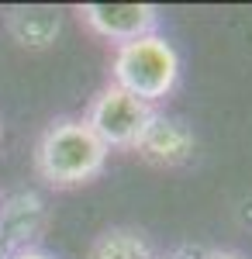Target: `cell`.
Listing matches in <instances>:
<instances>
[{"mask_svg":"<svg viewBox=\"0 0 252 259\" xmlns=\"http://www.w3.org/2000/svg\"><path fill=\"white\" fill-rule=\"evenodd\" d=\"M11 259H52V256H45V252H38V249H21V252H14Z\"/></svg>","mask_w":252,"mask_h":259,"instance_id":"8","label":"cell"},{"mask_svg":"<svg viewBox=\"0 0 252 259\" xmlns=\"http://www.w3.org/2000/svg\"><path fill=\"white\" fill-rule=\"evenodd\" d=\"M152 107L149 104H142L138 97L132 94H124L121 87H104L94 104H90V111H87V124H90V132L97 135L104 145H107V152L111 149H135L138 135L145 132V124L152 121Z\"/></svg>","mask_w":252,"mask_h":259,"instance_id":"3","label":"cell"},{"mask_svg":"<svg viewBox=\"0 0 252 259\" xmlns=\"http://www.w3.org/2000/svg\"><path fill=\"white\" fill-rule=\"evenodd\" d=\"M194 149H197L194 132L183 121L162 118V114H152V121L145 124V132L135 142V152L152 166H183L194 156Z\"/></svg>","mask_w":252,"mask_h":259,"instance_id":"5","label":"cell"},{"mask_svg":"<svg viewBox=\"0 0 252 259\" xmlns=\"http://www.w3.org/2000/svg\"><path fill=\"white\" fill-rule=\"evenodd\" d=\"M7 28L24 49H45L59 35V11L56 7H14Z\"/></svg>","mask_w":252,"mask_h":259,"instance_id":"6","label":"cell"},{"mask_svg":"<svg viewBox=\"0 0 252 259\" xmlns=\"http://www.w3.org/2000/svg\"><path fill=\"white\" fill-rule=\"evenodd\" d=\"M35 162L45 183L52 187H79L90 183L107 162V145L90 132L83 118H62L45 128L35 149Z\"/></svg>","mask_w":252,"mask_h":259,"instance_id":"1","label":"cell"},{"mask_svg":"<svg viewBox=\"0 0 252 259\" xmlns=\"http://www.w3.org/2000/svg\"><path fill=\"white\" fill-rule=\"evenodd\" d=\"M90 259H152V249L132 228H111L94 242Z\"/></svg>","mask_w":252,"mask_h":259,"instance_id":"7","label":"cell"},{"mask_svg":"<svg viewBox=\"0 0 252 259\" xmlns=\"http://www.w3.org/2000/svg\"><path fill=\"white\" fill-rule=\"evenodd\" d=\"M180 80V56L162 35H142L135 41H121L111 62V83L124 94L152 107L155 100L173 94Z\"/></svg>","mask_w":252,"mask_h":259,"instance_id":"2","label":"cell"},{"mask_svg":"<svg viewBox=\"0 0 252 259\" xmlns=\"http://www.w3.org/2000/svg\"><path fill=\"white\" fill-rule=\"evenodd\" d=\"M79 21L107 41H135L152 35L159 24V7L152 4H83L76 7Z\"/></svg>","mask_w":252,"mask_h":259,"instance_id":"4","label":"cell"},{"mask_svg":"<svg viewBox=\"0 0 252 259\" xmlns=\"http://www.w3.org/2000/svg\"><path fill=\"white\" fill-rule=\"evenodd\" d=\"M207 259H245V256H238V252H211Z\"/></svg>","mask_w":252,"mask_h":259,"instance_id":"9","label":"cell"}]
</instances>
